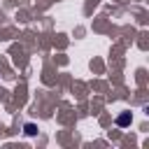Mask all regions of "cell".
I'll list each match as a JSON object with an SVG mask.
<instances>
[{"label":"cell","mask_w":149,"mask_h":149,"mask_svg":"<svg viewBox=\"0 0 149 149\" xmlns=\"http://www.w3.org/2000/svg\"><path fill=\"white\" fill-rule=\"evenodd\" d=\"M26 133H28V135H33V133H35V126H30V123H28V126H26Z\"/></svg>","instance_id":"6da1fadb"}]
</instances>
